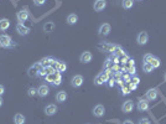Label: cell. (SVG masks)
Wrapping results in <instances>:
<instances>
[{
	"mask_svg": "<svg viewBox=\"0 0 166 124\" xmlns=\"http://www.w3.org/2000/svg\"><path fill=\"white\" fill-rule=\"evenodd\" d=\"M114 85H115V80H114L113 77H112V78L108 80V86H109V87H113Z\"/></svg>",
	"mask_w": 166,
	"mask_h": 124,
	"instance_id": "obj_38",
	"label": "cell"
},
{
	"mask_svg": "<svg viewBox=\"0 0 166 124\" xmlns=\"http://www.w3.org/2000/svg\"><path fill=\"white\" fill-rule=\"evenodd\" d=\"M133 108H134V104H133V101H125L124 102V104H123V112L124 113H130L133 111Z\"/></svg>",
	"mask_w": 166,
	"mask_h": 124,
	"instance_id": "obj_14",
	"label": "cell"
},
{
	"mask_svg": "<svg viewBox=\"0 0 166 124\" xmlns=\"http://www.w3.org/2000/svg\"><path fill=\"white\" fill-rule=\"evenodd\" d=\"M72 87H75V88H78L83 85V77L81 75H76L73 78H72V82H71Z\"/></svg>",
	"mask_w": 166,
	"mask_h": 124,
	"instance_id": "obj_6",
	"label": "cell"
},
{
	"mask_svg": "<svg viewBox=\"0 0 166 124\" xmlns=\"http://www.w3.org/2000/svg\"><path fill=\"white\" fill-rule=\"evenodd\" d=\"M129 89H130V92L132 91H135L136 88H138V85H135V83H133V82H129Z\"/></svg>",
	"mask_w": 166,
	"mask_h": 124,
	"instance_id": "obj_34",
	"label": "cell"
},
{
	"mask_svg": "<svg viewBox=\"0 0 166 124\" xmlns=\"http://www.w3.org/2000/svg\"><path fill=\"white\" fill-rule=\"evenodd\" d=\"M127 71L129 75H135V67L134 66H130V67H127Z\"/></svg>",
	"mask_w": 166,
	"mask_h": 124,
	"instance_id": "obj_33",
	"label": "cell"
},
{
	"mask_svg": "<svg viewBox=\"0 0 166 124\" xmlns=\"http://www.w3.org/2000/svg\"><path fill=\"white\" fill-rule=\"evenodd\" d=\"M110 25L109 24H103L101 25V27H99V35H103V36H108L110 32Z\"/></svg>",
	"mask_w": 166,
	"mask_h": 124,
	"instance_id": "obj_13",
	"label": "cell"
},
{
	"mask_svg": "<svg viewBox=\"0 0 166 124\" xmlns=\"http://www.w3.org/2000/svg\"><path fill=\"white\" fill-rule=\"evenodd\" d=\"M25 117L23 114H20V113H18V114H15L14 117V123L15 124H25Z\"/></svg>",
	"mask_w": 166,
	"mask_h": 124,
	"instance_id": "obj_23",
	"label": "cell"
},
{
	"mask_svg": "<svg viewBox=\"0 0 166 124\" xmlns=\"http://www.w3.org/2000/svg\"><path fill=\"white\" fill-rule=\"evenodd\" d=\"M79 61L82 62V63H89V62L92 61V54L89 52V51H84V52L81 55Z\"/></svg>",
	"mask_w": 166,
	"mask_h": 124,
	"instance_id": "obj_10",
	"label": "cell"
},
{
	"mask_svg": "<svg viewBox=\"0 0 166 124\" xmlns=\"http://www.w3.org/2000/svg\"><path fill=\"white\" fill-rule=\"evenodd\" d=\"M156 98H158V91L155 88H151L146 92V99L148 101H154V99H156Z\"/></svg>",
	"mask_w": 166,
	"mask_h": 124,
	"instance_id": "obj_17",
	"label": "cell"
},
{
	"mask_svg": "<svg viewBox=\"0 0 166 124\" xmlns=\"http://www.w3.org/2000/svg\"><path fill=\"white\" fill-rule=\"evenodd\" d=\"M16 31L20 34V35H27L30 32V29L26 27V26H24V24H18V26H16Z\"/></svg>",
	"mask_w": 166,
	"mask_h": 124,
	"instance_id": "obj_19",
	"label": "cell"
},
{
	"mask_svg": "<svg viewBox=\"0 0 166 124\" xmlns=\"http://www.w3.org/2000/svg\"><path fill=\"white\" fill-rule=\"evenodd\" d=\"M66 21L68 25H75V24H77V21H78V16H77L76 14H70L68 16H67Z\"/></svg>",
	"mask_w": 166,
	"mask_h": 124,
	"instance_id": "obj_20",
	"label": "cell"
},
{
	"mask_svg": "<svg viewBox=\"0 0 166 124\" xmlns=\"http://www.w3.org/2000/svg\"><path fill=\"white\" fill-rule=\"evenodd\" d=\"M153 57H154V56L151 54H146L144 56V63H150V61L153 60Z\"/></svg>",
	"mask_w": 166,
	"mask_h": 124,
	"instance_id": "obj_28",
	"label": "cell"
},
{
	"mask_svg": "<svg viewBox=\"0 0 166 124\" xmlns=\"http://www.w3.org/2000/svg\"><path fill=\"white\" fill-rule=\"evenodd\" d=\"M27 94L30 97H34L35 94H37V89L34 88V87H31V88H29V91H27Z\"/></svg>",
	"mask_w": 166,
	"mask_h": 124,
	"instance_id": "obj_29",
	"label": "cell"
},
{
	"mask_svg": "<svg viewBox=\"0 0 166 124\" xmlns=\"http://www.w3.org/2000/svg\"><path fill=\"white\" fill-rule=\"evenodd\" d=\"M129 93H130V89H129V87H122V94L123 96H128Z\"/></svg>",
	"mask_w": 166,
	"mask_h": 124,
	"instance_id": "obj_31",
	"label": "cell"
},
{
	"mask_svg": "<svg viewBox=\"0 0 166 124\" xmlns=\"http://www.w3.org/2000/svg\"><path fill=\"white\" fill-rule=\"evenodd\" d=\"M0 46L1 47H13L15 46V44L13 42L11 37H10L9 35H0Z\"/></svg>",
	"mask_w": 166,
	"mask_h": 124,
	"instance_id": "obj_1",
	"label": "cell"
},
{
	"mask_svg": "<svg viewBox=\"0 0 166 124\" xmlns=\"http://www.w3.org/2000/svg\"><path fill=\"white\" fill-rule=\"evenodd\" d=\"M113 57H120V56H125V52H124V50L120 47V46L115 45V47L113 50Z\"/></svg>",
	"mask_w": 166,
	"mask_h": 124,
	"instance_id": "obj_15",
	"label": "cell"
},
{
	"mask_svg": "<svg viewBox=\"0 0 166 124\" xmlns=\"http://www.w3.org/2000/svg\"><path fill=\"white\" fill-rule=\"evenodd\" d=\"M133 5H134V0H123L122 3V6L124 9H130L133 8Z\"/></svg>",
	"mask_w": 166,
	"mask_h": 124,
	"instance_id": "obj_24",
	"label": "cell"
},
{
	"mask_svg": "<svg viewBox=\"0 0 166 124\" xmlns=\"http://www.w3.org/2000/svg\"><path fill=\"white\" fill-rule=\"evenodd\" d=\"M148 40H149L148 32H145V31H141V32H139L138 37H136V41H138L139 45H145V44L148 42Z\"/></svg>",
	"mask_w": 166,
	"mask_h": 124,
	"instance_id": "obj_4",
	"label": "cell"
},
{
	"mask_svg": "<svg viewBox=\"0 0 166 124\" xmlns=\"http://www.w3.org/2000/svg\"><path fill=\"white\" fill-rule=\"evenodd\" d=\"M44 29H45V31L50 32V31L52 30V29H55V25H53L52 23H49V24H46V25H45V27H44Z\"/></svg>",
	"mask_w": 166,
	"mask_h": 124,
	"instance_id": "obj_30",
	"label": "cell"
},
{
	"mask_svg": "<svg viewBox=\"0 0 166 124\" xmlns=\"http://www.w3.org/2000/svg\"><path fill=\"white\" fill-rule=\"evenodd\" d=\"M150 63H151V66L154 67V68H159V67H160V60H159L158 57H155V56H154L153 60L150 61Z\"/></svg>",
	"mask_w": 166,
	"mask_h": 124,
	"instance_id": "obj_26",
	"label": "cell"
},
{
	"mask_svg": "<svg viewBox=\"0 0 166 124\" xmlns=\"http://www.w3.org/2000/svg\"><path fill=\"white\" fill-rule=\"evenodd\" d=\"M110 66H112V58H107L104 62V70L110 68Z\"/></svg>",
	"mask_w": 166,
	"mask_h": 124,
	"instance_id": "obj_32",
	"label": "cell"
},
{
	"mask_svg": "<svg viewBox=\"0 0 166 124\" xmlns=\"http://www.w3.org/2000/svg\"><path fill=\"white\" fill-rule=\"evenodd\" d=\"M114 47H115V45L109 44V42H102V45L99 46V49H102L103 51H107V52H113Z\"/></svg>",
	"mask_w": 166,
	"mask_h": 124,
	"instance_id": "obj_16",
	"label": "cell"
},
{
	"mask_svg": "<svg viewBox=\"0 0 166 124\" xmlns=\"http://www.w3.org/2000/svg\"><path fill=\"white\" fill-rule=\"evenodd\" d=\"M123 81H125V82H132L130 75H124V76H123Z\"/></svg>",
	"mask_w": 166,
	"mask_h": 124,
	"instance_id": "obj_36",
	"label": "cell"
},
{
	"mask_svg": "<svg viewBox=\"0 0 166 124\" xmlns=\"http://www.w3.org/2000/svg\"><path fill=\"white\" fill-rule=\"evenodd\" d=\"M1 106H3V98L0 97V107H1Z\"/></svg>",
	"mask_w": 166,
	"mask_h": 124,
	"instance_id": "obj_43",
	"label": "cell"
},
{
	"mask_svg": "<svg viewBox=\"0 0 166 124\" xmlns=\"http://www.w3.org/2000/svg\"><path fill=\"white\" fill-rule=\"evenodd\" d=\"M10 26V21L8 19H0V31H6Z\"/></svg>",
	"mask_w": 166,
	"mask_h": 124,
	"instance_id": "obj_21",
	"label": "cell"
},
{
	"mask_svg": "<svg viewBox=\"0 0 166 124\" xmlns=\"http://www.w3.org/2000/svg\"><path fill=\"white\" fill-rule=\"evenodd\" d=\"M143 70H144L145 73H150V72H153L154 67L151 66V63H144L143 65Z\"/></svg>",
	"mask_w": 166,
	"mask_h": 124,
	"instance_id": "obj_25",
	"label": "cell"
},
{
	"mask_svg": "<svg viewBox=\"0 0 166 124\" xmlns=\"http://www.w3.org/2000/svg\"><path fill=\"white\" fill-rule=\"evenodd\" d=\"M138 109L140 111V112H145V111H148L149 109V102H148V99H140L139 102H138Z\"/></svg>",
	"mask_w": 166,
	"mask_h": 124,
	"instance_id": "obj_11",
	"label": "cell"
},
{
	"mask_svg": "<svg viewBox=\"0 0 166 124\" xmlns=\"http://www.w3.org/2000/svg\"><path fill=\"white\" fill-rule=\"evenodd\" d=\"M104 113H106V108L103 107L102 104H98L94 107V109H93V116L94 117H98V118H101L104 116Z\"/></svg>",
	"mask_w": 166,
	"mask_h": 124,
	"instance_id": "obj_5",
	"label": "cell"
},
{
	"mask_svg": "<svg viewBox=\"0 0 166 124\" xmlns=\"http://www.w3.org/2000/svg\"><path fill=\"white\" fill-rule=\"evenodd\" d=\"M4 92H5V88H4V86L0 85V97H1L4 94Z\"/></svg>",
	"mask_w": 166,
	"mask_h": 124,
	"instance_id": "obj_40",
	"label": "cell"
},
{
	"mask_svg": "<svg viewBox=\"0 0 166 124\" xmlns=\"http://www.w3.org/2000/svg\"><path fill=\"white\" fill-rule=\"evenodd\" d=\"M109 76H110V75H108L106 71L102 72V73H99V75H98L96 78H94V83H96L97 86H101V85H103V83H106V82H108V80L110 78Z\"/></svg>",
	"mask_w": 166,
	"mask_h": 124,
	"instance_id": "obj_2",
	"label": "cell"
},
{
	"mask_svg": "<svg viewBox=\"0 0 166 124\" xmlns=\"http://www.w3.org/2000/svg\"><path fill=\"white\" fill-rule=\"evenodd\" d=\"M128 62H129V67L135 65V62H134V60H132V58H129V60H128Z\"/></svg>",
	"mask_w": 166,
	"mask_h": 124,
	"instance_id": "obj_41",
	"label": "cell"
},
{
	"mask_svg": "<svg viewBox=\"0 0 166 124\" xmlns=\"http://www.w3.org/2000/svg\"><path fill=\"white\" fill-rule=\"evenodd\" d=\"M57 111H58V108H57V106H55V104H49L45 108V113H46V116H49V117L55 116L57 113Z\"/></svg>",
	"mask_w": 166,
	"mask_h": 124,
	"instance_id": "obj_8",
	"label": "cell"
},
{
	"mask_svg": "<svg viewBox=\"0 0 166 124\" xmlns=\"http://www.w3.org/2000/svg\"><path fill=\"white\" fill-rule=\"evenodd\" d=\"M66 70H67V65L65 63V62H62V61H57L56 62V71L65 72Z\"/></svg>",
	"mask_w": 166,
	"mask_h": 124,
	"instance_id": "obj_22",
	"label": "cell"
},
{
	"mask_svg": "<svg viewBox=\"0 0 166 124\" xmlns=\"http://www.w3.org/2000/svg\"><path fill=\"white\" fill-rule=\"evenodd\" d=\"M139 124H151V123H150V120L148 118H143V119L139 120Z\"/></svg>",
	"mask_w": 166,
	"mask_h": 124,
	"instance_id": "obj_35",
	"label": "cell"
},
{
	"mask_svg": "<svg viewBox=\"0 0 166 124\" xmlns=\"http://www.w3.org/2000/svg\"><path fill=\"white\" fill-rule=\"evenodd\" d=\"M66 99H67V92H65V91L57 92V94H56V101L57 102L63 103V102H66Z\"/></svg>",
	"mask_w": 166,
	"mask_h": 124,
	"instance_id": "obj_18",
	"label": "cell"
},
{
	"mask_svg": "<svg viewBox=\"0 0 166 124\" xmlns=\"http://www.w3.org/2000/svg\"><path fill=\"white\" fill-rule=\"evenodd\" d=\"M132 82H133V83H135V85H139L140 83V78H139V77H136V76H134L132 78Z\"/></svg>",
	"mask_w": 166,
	"mask_h": 124,
	"instance_id": "obj_37",
	"label": "cell"
},
{
	"mask_svg": "<svg viewBox=\"0 0 166 124\" xmlns=\"http://www.w3.org/2000/svg\"><path fill=\"white\" fill-rule=\"evenodd\" d=\"M123 124H134V122H133V120H130V119H127V120L124 122Z\"/></svg>",
	"mask_w": 166,
	"mask_h": 124,
	"instance_id": "obj_42",
	"label": "cell"
},
{
	"mask_svg": "<svg viewBox=\"0 0 166 124\" xmlns=\"http://www.w3.org/2000/svg\"><path fill=\"white\" fill-rule=\"evenodd\" d=\"M41 68H42V65H41L40 62H37V63H35L32 67H30V68H29L27 75H29L30 77H37V76H39V72H40Z\"/></svg>",
	"mask_w": 166,
	"mask_h": 124,
	"instance_id": "obj_3",
	"label": "cell"
},
{
	"mask_svg": "<svg viewBox=\"0 0 166 124\" xmlns=\"http://www.w3.org/2000/svg\"><path fill=\"white\" fill-rule=\"evenodd\" d=\"M164 78H165V81H166V72H165V76H164Z\"/></svg>",
	"mask_w": 166,
	"mask_h": 124,
	"instance_id": "obj_44",
	"label": "cell"
},
{
	"mask_svg": "<svg viewBox=\"0 0 166 124\" xmlns=\"http://www.w3.org/2000/svg\"><path fill=\"white\" fill-rule=\"evenodd\" d=\"M61 82H62V76H61V72H58V75H57L56 80H55V82H53L52 85H53V86H60Z\"/></svg>",
	"mask_w": 166,
	"mask_h": 124,
	"instance_id": "obj_27",
	"label": "cell"
},
{
	"mask_svg": "<svg viewBox=\"0 0 166 124\" xmlns=\"http://www.w3.org/2000/svg\"><path fill=\"white\" fill-rule=\"evenodd\" d=\"M49 93H50V88H49V86L47 85H41L39 88H37V94L40 97H46V96H49Z\"/></svg>",
	"mask_w": 166,
	"mask_h": 124,
	"instance_id": "obj_7",
	"label": "cell"
},
{
	"mask_svg": "<svg viewBox=\"0 0 166 124\" xmlns=\"http://www.w3.org/2000/svg\"><path fill=\"white\" fill-rule=\"evenodd\" d=\"M106 6H107L106 0H96L94 5H93V8H94L96 11H102L103 9H106Z\"/></svg>",
	"mask_w": 166,
	"mask_h": 124,
	"instance_id": "obj_9",
	"label": "cell"
},
{
	"mask_svg": "<svg viewBox=\"0 0 166 124\" xmlns=\"http://www.w3.org/2000/svg\"><path fill=\"white\" fill-rule=\"evenodd\" d=\"M34 3L36 5H44L45 4V0H34Z\"/></svg>",
	"mask_w": 166,
	"mask_h": 124,
	"instance_id": "obj_39",
	"label": "cell"
},
{
	"mask_svg": "<svg viewBox=\"0 0 166 124\" xmlns=\"http://www.w3.org/2000/svg\"><path fill=\"white\" fill-rule=\"evenodd\" d=\"M27 19H29V13L26 11V10H20V11L18 13V20H19L20 24L25 23Z\"/></svg>",
	"mask_w": 166,
	"mask_h": 124,
	"instance_id": "obj_12",
	"label": "cell"
}]
</instances>
